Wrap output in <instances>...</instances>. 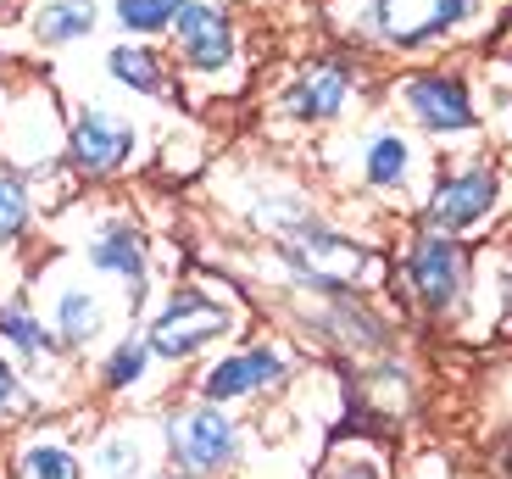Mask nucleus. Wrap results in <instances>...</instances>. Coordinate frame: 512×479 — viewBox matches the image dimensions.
Returning a JSON list of instances; mask_svg holds the SVG:
<instances>
[{"instance_id":"obj_1","label":"nucleus","mask_w":512,"mask_h":479,"mask_svg":"<svg viewBox=\"0 0 512 479\" xmlns=\"http://www.w3.org/2000/svg\"><path fill=\"white\" fill-rule=\"evenodd\" d=\"M334 45L362 62H440L479 51L496 28V0H323Z\"/></svg>"},{"instance_id":"obj_2","label":"nucleus","mask_w":512,"mask_h":479,"mask_svg":"<svg viewBox=\"0 0 512 479\" xmlns=\"http://www.w3.org/2000/svg\"><path fill=\"white\" fill-rule=\"evenodd\" d=\"M440 151L429 140L396 123L379 101L362 117H351L346 129H334L329 140H318V168L329 179V190L351 195L362 207L384 212V218H412L435 179Z\"/></svg>"},{"instance_id":"obj_3","label":"nucleus","mask_w":512,"mask_h":479,"mask_svg":"<svg viewBox=\"0 0 512 479\" xmlns=\"http://www.w3.org/2000/svg\"><path fill=\"white\" fill-rule=\"evenodd\" d=\"M251 251L256 273L240 279L245 290L273 285V296H384V285H390V246H379L373 234L351 229L334 212H318Z\"/></svg>"},{"instance_id":"obj_4","label":"nucleus","mask_w":512,"mask_h":479,"mask_svg":"<svg viewBox=\"0 0 512 479\" xmlns=\"http://www.w3.org/2000/svg\"><path fill=\"white\" fill-rule=\"evenodd\" d=\"M151 351L162 357L173 374H190L195 363H206L212 351H223L229 340L256 329V296L234 279V273H212V268H190L173 273L156 301L140 318Z\"/></svg>"},{"instance_id":"obj_5","label":"nucleus","mask_w":512,"mask_h":479,"mask_svg":"<svg viewBox=\"0 0 512 479\" xmlns=\"http://www.w3.org/2000/svg\"><path fill=\"white\" fill-rule=\"evenodd\" d=\"M373 101H379L373 62L351 56L346 45H329V51H307L284 67V78L268 90L262 123L273 140H329Z\"/></svg>"},{"instance_id":"obj_6","label":"nucleus","mask_w":512,"mask_h":479,"mask_svg":"<svg viewBox=\"0 0 512 479\" xmlns=\"http://www.w3.org/2000/svg\"><path fill=\"white\" fill-rule=\"evenodd\" d=\"M51 246L73 251V257L123 301L128 324H140L145 307L156 301V290L167 285L156 234L145 229L128 207H90V201H73V207L62 212V223H56Z\"/></svg>"},{"instance_id":"obj_7","label":"nucleus","mask_w":512,"mask_h":479,"mask_svg":"<svg viewBox=\"0 0 512 479\" xmlns=\"http://www.w3.org/2000/svg\"><path fill=\"white\" fill-rule=\"evenodd\" d=\"M379 106L396 123H407L418 140L435 151H462V145H485L490 112L479 95L474 73L462 56H440V62H412L379 78Z\"/></svg>"},{"instance_id":"obj_8","label":"nucleus","mask_w":512,"mask_h":479,"mask_svg":"<svg viewBox=\"0 0 512 479\" xmlns=\"http://www.w3.org/2000/svg\"><path fill=\"white\" fill-rule=\"evenodd\" d=\"M474 257H479L474 240H457V234L407 223L401 246H390V285L384 290L396 296L401 318L462 329L468 296H474Z\"/></svg>"},{"instance_id":"obj_9","label":"nucleus","mask_w":512,"mask_h":479,"mask_svg":"<svg viewBox=\"0 0 512 479\" xmlns=\"http://www.w3.org/2000/svg\"><path fill=\"white\" fill-rule=\"evenodd\" d=\"M307 374V346L284 329H251L184 374V396L212 407H279Z\"/></svg>"},{"instance_id":"obj_10","label":"nucleus","mask_w":512,"mask_h":479,"mask_svg":"<svg viewBox=\"0 0 512 479\" xmlns=\"http://www.w3.org/2000/svg\"><path fill=\"white\" fill-rule=\"evenodd\" d=\"M273 312H279L284 335L334 357L340 368L379 363L407 346L401 335L407 318L384 296H273Z\"/></svg>"},{"instance_id":"obj_11","label":"nucleus","mask_w":512,"mask_h":479,"mask_svg":"<svg viewBox=\"0 0 512 479\" xmlns=\"http://www.w3.org/2000/svg\"><path fill=\"white\" fill-rule=\"evenodd\" d=\"M162 45L190 101H234L251 84V34L234 0H184Z\"/></svg>"},{"instance_id":"obj_12","label":"nucleus","mask_w":512,"mask_h":479,"mask_svg":"<svg viewBox=\"0 0 512 479\" xmlns=\"http://www.w3.org/2000/svg\"><path fill=\"white\" fill-rule=\"evenodd\" d=\"M407 223L457 234V240H479V234H501L512 223V168L490 145H462V151H440L435 179L423 190L418 212Z\"/></svg>"},{"instance_id":"obj_13","label":"nucleus","mask_w":512,"mask_h":479,"mask_svg":"<svg viewBox=\"0 0 512 479\" xmlns=\"http://www.w3.org/2000/svg\"><path fill=\"white\" fill-rule=\"evenodd\" d=\"M62 95L45 78L39 62H12L6 73V90H0V162L17 168L23 179L39 184V201H45V184L51 190H73L62 168L67 151V112Z\"/></svg>"},{"instance_id":"obj_14","label":"nucleus","mask_w":512,"mask_h":479,"mask_svg":"<svg viewBox=\"0 0 512 479\" xmlns=\"http://www.w3.org/2000/svg\"><path fill=\"white\" fill-rule=\"evenodd\" d=\"M23 290H28V301L39 307V318L51 324V335L62 340V351L73 357V363L95 357L117 329H128L123 301H117L112 290L62 246H51L34 268H28Z\"/></svg>"},{"instance_id":"obj_15","label":"nucleus","mask_w":512,"mask_h":479,"mask_svg":"<svg viewBox=\"0 0 512 479\" xmlns=\"http://www.w3.org/2000/svg\"><path fill=\"white\" fill-rule=\"evenodd\" d=\"M212 201L223 207V218L234 229L251 234V246H268L279 234H290L295 223L318 218L323 190L295 173L290 162H273V156H234V162H218L212 168Z\"/></svg>"},{"instance_id":"obj_16","label":"nucleus","mask_w":512,"mask_h":479,"mask_svg":"<svg viewBox=\"0 0 512 479\" xmlns=\"http://www.w3.org/2000/svg\"><path fill=\"white\" fill-rule=\"evenodd\" d=\"M156 424H162V457L167 468L195 479H240L251 468L256 452V429L245 413L234 407H212L195 402V396H167L156 407Z\"/></svg>"},{"instance_id":"obj_17","label":"nucleus","mask_w":512,"mask_h":479,"mask_svg":"<svg viewBox=\"0 0 512 479\" xmlns=\"http://www.w3.org/2000/svg\"><path fill=\"white\" fill-rule=\"evenodd\" d=\"M145 156H151V129H145L134 112L101 101V95L67 101L62 168H67V179H73V190H95V184L128 179Z\"/></svg>"},{"instance_id":"obj_18","label":"nucleus","mask_w":512,"mask_h":479,"mask_svg":"<svg viewBox=\"0 0 512 479\" xmlns=\"http://www.w3.org/2000/svg\"><path fill=\"white\" fill-rule=\"evenodd\" d=\"M90 396L101 407H145V413H156L173 396V368L151 351L140 324L117 329L90 357Z\"/></svg>"},{"instance_id":"obj_19","label":"nucleus","mask_w":512,"mask_h":479,"mask_svg":"<svg viewBox=\"0 0 512 479\" xmlns=\"http://www.w3.org/2000/svg\"><path fill=\"white\" fill-rule=\"evenodd\" d=\"M0 351H12L17 368L34 379V390L45 396L51 413H62L73 402V357L62 351V340L51 335V324L39 318V307L28 301V290H6L0 296Z\"/></svg>"},{"instance_id":"obj_20","label":"nucleus","mask_w":512,"mask_h":479,"mask_svg":"<svg viewBox=\"0 0 512 479\" xmlns=\"http://www.w3.org/2000/svg\"><path fill=\"white\" fill-rule=\"evenodd\" d=\"M167 468L162 424L145 407H106L84 429V479H151Z\"/></svg>"},{"instance_id":"obj_21","label":"nucleus","mask_w":512,"mask_h":479,"mask_svg":"<svg viewBox=\"0 0 512 479\" xmlns=\"http://www.w3.org/2000/svg\"><path fill=\"white\" fill-rule=\"evenodd\" d=\"M106 28V0H23L6 23H0V45L12 62H34V56H62L90 45Z\"/></svg>"},{"instance_id":"obj_22","label":"nucleus","mask_w":512,"mask_h":479,"mask_svg":"<svg viewBox=\"0 0 512 479\" xmlns=\"http://www.w3.org/2000/svg\"><path fill=\"white\" fill-rule=\"evenodd\" d=\"M95 413L34 418L6 446V479H84V429Z\"/></svg>"},{"instance_id":"obj_23","label":"nucleus","mask_w":512,"mask_h":479,"mask_svg":"<svg viewBox=\"0 0 512 479\" xmlns=\"http://www.w3.org/2000/svg\"><path fill=\"white\" fill-rule=\"evenodd\" d=\"M39 218H45L39 184L0 162V296H6V290H23L28 268H34Z\"/></svg>"},{"instance_id":"obj_24","label":"nucleus","mask_w":512,"mask_h":479,"mask_svg":"<svg viewBox=\"0 0 512 479\" xmlns=\"http://www.w3.org/2000/svg\"><path fill=\"white\" fill-rule=\"evenodd\" d=\"M101 78L128 101H156V106H179V73L167 62V45L151 39H112L101 51Z\"/></svg>"},{"instance_id":"obj_25","label":"nucleus","mask_w":512,"mask_h":479,"mask_svg":"<svg viewBox=\"0 0 512 479\" xmlns=\"http://www.w3.org/2000/svg\"><path fill=\"white\" fill-rule=\"evenodd\" d=\"M307 479H396V452L379 429L357 424V429H334L318 446Z\"/></svg>"},{"instance_id":"obj_26","label":"nucleus","mask_w":512,"mask_h":479,"mask_svg":"<svg viewBox=\"0 0 512 479\" xmlns=\"http://www.w3.org/2000/svg\"><path fill=\"white\" fill-rule=\"evenodd\" d=\"M179 6L184 0H106V23L117 28V39H151V45H162L173 34Z\"/></svg>"},{"instance_id":"obj_27","label":"nucleus","mask_w":512,"mask_h":479,"mask_svg":"<svg viewBox=\"0 0 512 479\" xmlns=\"http://www.w3.org/2000/svg\"><path fill=\"white\" fill-rule=\"evenodd\" d=\"M34 418H51V407H45V396L34 390V379L17 368L12 351H0V435H17V429L34 424Z\"/></svg>"},{"instance_id":"obj_28","label":"nucleus","mask_w":512,"mask_h":479,"mask_svg":"<svg viewBox=\"0 0 512 479\" xmlns=\"http://www.w3.org/2000/svg\"><path fill=\"white\" fill-rule=\"evenodd\" d=\"M485 51H496V73H501V78H512V12L501 17V28H490Z\"/></svg>"},{"instance_id":"obj_29","label":"nucleus","mask_w":512,"mask_h":479,"mask_svg":"<svg viewBox=\"0 0 512 479\" xmlns=\"http://www.w3.org/2000/svg\"><path fill=\"white\" fill-rule=\"evenodd\" d=\"M407 479H457V474H451L446 457H418V463L407 468Z\"/></svg>"},{"instance_id":"obj_30","label":"nucleus","mask_w":512,"mask_h":479,"mask_svg":"<svg viewBox=\"0 0 512 479\" xmlns=\"http://www.w3.org/2000/svg\"><path fill=\"white\" fill-rule=\"evenodd\" d=\"M6 73H12V56H6V45H0V90H6Z\"/></svg>"},{"instance_id":"obj_31","label":"nucleus","mask_w":512,"mask_h":479,"mask_svg":"<svg viewBox=\"0 0 512 479\" xmlns=\"http://www.w3.org/2000/svg\"><path fill=\"white\" fill-rule=\"evenodd\" d=\"M151 479H195V474H179V468H156Z\"/></svg>"},{"instance_id":"obj_32","label":"nucleus","mask_w":512,"mask_h":479,"mask_svg":"<svg viewBox=\"0 0 512 479\" xmlns=\"http://www.w3.org/2000/svg\"><path fill=\"white\" fill-rule=\"evenodd\" d=\"M17 6H23V0H0V23H6V17L17 12Z\"/></svg>"}]
</instances>
